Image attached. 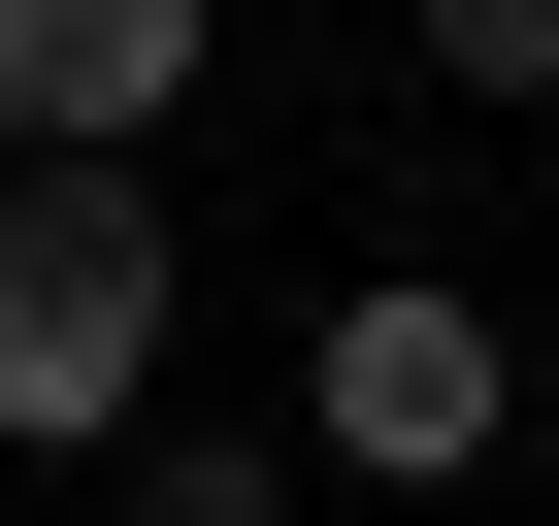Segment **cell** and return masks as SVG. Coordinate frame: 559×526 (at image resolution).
<instances>
[{
    "label": "cell",
    "mask_w": 559,
    "mask_h": 526,
    "mask_svg": "<svg viewBox=\"0 0 559 526\" xmlns=\"http://www.w3.org/2000/svg\"><path fill=\"white\" fill-rule=\"evenodd\" d=\"M428 99H559V0H428Z\"/></svg>",
    "instance_id": "5"
},
{
    "label": "cell",
    "mask_w": 559,
    "mask_h": 526,
    "mask_svg": "<svg viewBox=\"0 0 559 526\" xmlns=\"http://www.w3.org/2000/svg\"><path fill=\"white\" fill-rule=\"evenodd\" d=\"M165 297H198L165 165H0V461H34V493L165 428Z\"/></svg>",
    "instance_id": "1"
},
{
    "label": "cell",
    "mask_w": 559,
    "mask_h": 526,
    "mask_svg": "<svg viewBox=\"0 0 559 526\" xmlns=\"http://www.w3.org/2000/svg\"><path fill=\"white\" fill-rule=\"evenodd\" d=\"M230 0H0V165H165Z\"/></svg>",
    "instance_id": "3"
},
{
    "label": "cell",
    "mask_w": 559,
    "mask_h": 526,
    "mask_svg": "<svg viewBox=\"0 0 559 526\" xmlns=\"http://www.w3.org/2000/svg\"><path fill=\"white\" fill-rule=\"evenodd\" d=\"M526 461V330L461 297V263H330L297 330V493H493Z\"/></svg>",
    "instance_id": "2"
},
{
    "label": "cell",
    "mask_w": 559,
    "mask_h": 526,
    "mask_svg": "<svg viewBox=\"0 0 559 526\" xmlns=\"http://www.w3.org/2000/svg\"><path fill=\"white\" fill-rule=\"evenodd\" d=\"M99 493H132V526H297V428H132Z\"/></svg>",
    "instance_id": "4"
}]
</instances>
